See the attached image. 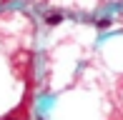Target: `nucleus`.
<instances>
[{"label":"nucleus","mask_w":123,"mask_h":120,"mask_svg":"<svg viewBox=\"0 0 123 120\" xmlns=\"http://www.w3.org/2000/svg\"><path fill=\"white\" fill-rule=\"evenodd\" d=\"M45 20H48V25H58L60 20H63V15H60V13H53V15H48Z\"/></svg>","instance_id":"f257e3e1"},{"label":"nucleus","mask_w":123,"mask_h":120,"mask_svg":"<svg viewBox=\"0 0 123 120\" xmlns=\"http://www.w3.org/2000/svg\"><path fill=\"white\" fill-rule=\"evenodd\" d=\"M108 25H111V20H108V18H105V20H98V28H108Z\"/></svg>","instance_id":"f03ea898"}]
</instances>
